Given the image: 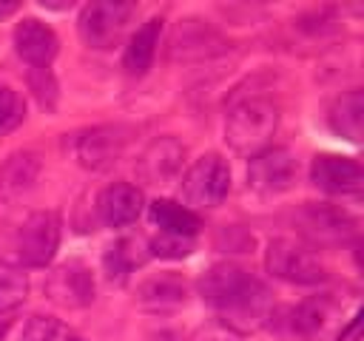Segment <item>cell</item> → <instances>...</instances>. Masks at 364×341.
Returning <instances> with one entry per match:
<instances>
[{"label": "cell", "instance_id": "obj_1", "mask_svg": "<svg viewBox=\"0 0 364 341\" xmlns=\"http://www.w3.org/2000/svg\"><path fill=\"white\" fill-rule=\"evenodd\" d=\"M199 296L225 315V324L239 332L262 327L270 315V293L264 281L239 264L222 261L208 267L199 278Z\"/></svg>", "mask_w": 364, "mask_h": 341}, {"label": "cell", "instance_id": "obj_2", "mask_svg": "<svg viewBox=\"0 0 364 341\" xmlns=\"http://www.w3.org/2000/svg\"><path fill=\"white\" fill-rule=\"evenodd\" d=\"M279 111L264 97H247L236 102L228 111L225 119V136L228 145L242 156H256L270 145V136L276 134Z\"/></svg>", "mask_w": 364, "mask_h": 341}, {"label": "cell", "instance_id": "obj_3", "mask_svg": "<svg viewBox=\"0 0 364 341\" xmlns=\"http://www.w3.org/2000/svg\"><path fill=\"white\" fill-rule=\"evenodd\" d=\"M134 14H136L134 3L97 0V3H88L80 11L77 28H80V37H82V43L88 48H100L102 51V48H111L114 43H119V37L128 28Z\"/></svg>", "mask_w": 364, "mask_h": 341}, {"label": "cell", "instance_id": "obj_4", "mask_svg": "<svg viewBox=\"0 0 364 341\" xmlns=\"http://www.w3.org/2000/svg\"><path fill=\"white\" fill-rule=\"evenodd\" d=\"M264 264L276 278L290 284H318L327 278V267L318 256L296 239H273L267 244Z\"/></svg>", "mask_w": 364, "mask_h": 341}, {"label": "cell", "instance_id": "obj_5", "mask_svg": "<svg viewBox=\"0 0 364 341\" xmlns=\"http://www.w3.org/2000/svg\"><path fill=\"white\" fill-rule=\"evenodd\" d=\"M60 244V219L54 210L31 213L14 233V256L23 267H46Z\"/></svg>", "mask_w": 364, "mask_h": 341}, {"label": "cell", "instance_id": "obj_6", "mask_svg": "<svg viewBox=\"0 0 364 341\" xmlns=\"http://www.w3.org/2000/svg\"><path fill=\"white\" fill-rule=\"evenodd\" d=\"M230 190V168L219 153L199 156L182 176V196L193 207H216Z\"/></svg>", "mask_w": 364, "mask_h": 341}, {"label": "cell", "instance_id": "obj_7", "mask_svg": "<svg viewBox=\"0 0 364 341\" xmlns=\"http://www.w3.org/2000/svg\"><path fill=\"white\" fill-rule=\"evenodd\" d=\"M128 125H97L74 136V156L88 170H105L111 168L131 142Z\"/></svg>", "mask_w": 364, "mask_h": 341}, {"label": "cell", "instance_id": "obj_8", "mask_svg": "<svg viewBox=\"0 0 364 341\" xmlns=\"http://www.w3.org/2000/svg\"><path fill=\"white\" fill-rule=\"evenodd\" d=\"M296 224L301 227L304 236H310L318 244H341V242L355 239L358 233L355 216L327 202H307L304 207H299Z\"/></svg>", "mask_w": 364, "mask_h": 341}, {"label": "cell", "instance_id": "obj_9", "mask_svg": "<svg viewBox=\"0 0 364 341\" xmlns=\"http://www.w3.org/2000/svg\"><path fill=\"white\" fill-rule=\"evenodd\" d=\"M225 48H228V43L213 26H208L205 20L188 17L173 26L171 43H168V57L173 63H199V60L219 57Z\"/></svg>", "mask_w": 364, "mask_h": 341}, {"label": "cell", "instance_id": "obj_10", "mask_svg": "<svg viewBox=\"0 0 364 341\" xmlns=\"http://www.w3.org/2000/svg\"><path fill=\"white\" fill-rule=\"evenodd\" d=\"M296 173H299V165L287 148H264L262 153L250 156L247 188H253L256 193H264V196L284 193L293 188Z\"/></svg>", "mask_w": 364, "mask_h": 341}, {"label": "cell", "instance_id": "obj_11", "mask_svg": "<svg viewBox=\"0 0 364 341\" xmlns=\"http://www.w3.org/2000/svg\"><path fill=\"white\" fill-rule=\"evenodd\" d=\"M43 290L54 304L68 307V310H80V307H88L94 301V276L82 261L71 259V261L57 264L46 276Z\"/></svg>", "mask_w": 364, "mask_h": 341}, {"label": "cell", "instance_id": "obj_12", "mask_svg": "<svg viewBox=\"0 0 364 341\" xmlns=\"http://www.w3.org/2000/svg\"><path fill=\"white\" fill-rule=\"evenodd\" d=\"M313 185L327 190V193H358L364 188V170L355 159L350 156H336V153H318L310 165Z\"/></svg>", "mask_w": 364, "mask_h": 341}, {"label": "cell", "instance_id": "obj_13", "mask_svg": "<svg viewBox=\"0 0 364 341\" xmlns=\"http://www.w3.org/2000/svg\"><path fill=\"white\" fill-rule=\"evenodd\" d=\"M182 159H185V145L173 136H159L139 153L136 173L148 185H168L182 170Z\"/></svg>", "mask_w": 364, "mask_h": 341}, {"label": "cell", "instance_id": "obj_14", "mask_svg": "<svg viewBox=\"0 0 364 341\" xmlns=\"http://www.w3.org/2000/svg\"><path fill=\"white\" fill-rule=\"evenodd\" d=\"M142 213V190L131 182H111L97 193V216L108 227H125Z\"/></svg>", "mask_w": 364, "mask_h": 341}, {"label": "cell", "instance_id": "obj_15", "mask_svg": "<svg viewBox=\"0 0 364 341\" xmlns=\"http://www.w3.org/2000/svg\"><path fill=\"white\" fill-rule=\"evenodd\" d=\"M14 48L31 68H48V63L57 57L60 40L51 26L26 17L23 23L14 26Z\"/></svg>", "mask_w": 364, "mask_h": 341}, {"label": "cell", "instance_id": "obj_16", "mask_svg": "<svg viewBox=\"0 0 364 341\" xmlns=\"http://www.w3.org/2000/svg\"><path fill=\"white\" fill-rule=\"evenodd\" d=\"M185 301H188V284H185V278H179L173 273L151 276L136 287V304L145 310H154V313L176 310Z\"/></svg>", "mask_w": 364, "mask_h": 341}, {"label": "cell", "instance_id": "obj_17", "mask_svg": "<svg viewBox=\"0 0 364 341\" xmlns=\"http://www.w3.org/2000/svg\"><path fill=\"white\" fill-rule=\"evenodd\" d=\"M148 242L142 236H119L117 242H111L102 253V267H105V276L117 284H125L128 276L145 264L148 259Z\"/></svg>", "mask_w": 364, "mask_h": 341}, {"label": "cell", "instance_id": "obj_18", "mask_svg": "<svg viewBox=\"0 0 364 341\" xmlns=\"http://www.w3.org/2000/svg\"><path fill=\"white\" fill-rule=\"evenodd\" d=\"M333 318H336V301L330 296H313L290 310L287 327H290V332H296L301 338H316L327 330V324Z\"/></svg>", "mask_w": 364, "mask_h": 341}, {"label": "cell", "instance_id": "obj_19", "mask_svg": "<svg viewBox=\"0 0 364 341\" xmlns=\"http://www.w3.org/2000/svg\"><path fill=\"white\" fill-rule=\"evenodd\" d=\"M159 34H162V20L159 17H151L145 20L128 40L125 45V54H122V68L134 77L145 74L154 63V54H156V45H159Z\"/></svg>", "mask_w": 364, "mask_h": 341}, {"label": "cell", "instance_id": "obj_20", "mask_svg": "<svg viewBox=\"0 0 364 341\" xmlns=\"http://www.w3.org/2000/svg\"><path fill=\"white\" fill-rule=\"evenodd\" d=\"M327 119H330V128L338 136H344L350 142H361V134H364V94L358 88H350L347 94H341L333 102Z\"/></svg>", "mask_w": 364, "mask_h": 341}, {"label": "cell", "instance_id": "obj_21", "mask_svg": "<svg viewBox=\"0 0 364 341\" xmlns=\"http://www.w3.org/2000/svg\"><path fill=\"white\" fill-rule=\"evenodd\" d=\"M148 213H151V222L159 227V233H173V236L193 239L202 227V219L191 207H185L179 202H171V199H154Z\"/></svg>", "mask_w": 364, "mask_h": 341}, {"label": "cell", "instance_id": "obj_22", "mask_svg": "<svg viewBox=\"0 0 364 341\" xmlns=\"http://www.w3.org/2000/svg\"><path fill=\"white\" fill-rule=\"evenodd\" d=\"M28 296V278L14 264H0V315L17 310Z\"/></svg>", "mask_w": 364, "mask_h": 341}, {"label": "cell", "instance_id": "obj_23", "mask_svg": "<svg viewBox=\"0 0 364 341\" xmlns=\"http://www.w3.org/2000/svg\"><path fill=\"white\" fill-rule=\"evenodd\" d=\"M20 341H71V332L63 321L51 315H31L23 327Z\"/></svg>", "mask_w": 364, "mask_h": 341}, {"label": "cell", "instance_id": "obj_24", "mask_svg": "<svg viewBox=\"0 0 364 341\" xmlns=\"http://www.w3.org/2000/svg\"><path fill=\"white\" fill-rule=\"evenodd\" d=\"M148 253L159 259H185L193 253V239L188 236H173V233H159L156 239L148 242Z\"/></svg>", "mask_w": 364, "mask_h": 341}, {"label": "cell", "instance_id": "obj_25", "mask_svg": "<svg viewBox=\"0 0 364 341\" xmlns=\"http://www.w3.org/2000/svg\"><path fill=\"white\" fill-rule=\"evenodd\" d=\"M23 114H26V105L20 94L9 85H0V134L17 128L23 122Z\"/></svg>", "mask_w": 364, "mask_h": 341}, {"label": "cell", "instance_id": "obj_26", "mask_svg": "<svg viewBox=\"0 0 364 341\" xmlns=\"http://www.w3.org/2000/svg\"><path fill=\"white\" fill-rule=\"evenodd\" d=\"M28 85L34 91V97L40 99L43 108H54V99H57V82L51 77L48 68H31L28 71Z\"/></svg>", "mask_w": 364, "mask_h": 341}, {"label": "cell", "instance_id": "obj_27", "mask_svg": "<svg viewBox=\"0 0 364 341\" xmlns=\"http://www.w3.org/2000/svg\"><path fill=\"white\" fill-rule=\"evenodd\" d=\"M11 11H17V3H14V0L0 3V17H6V14H11Z\"/></svg>", "mask_w": 364, "mask_h": 341}, {"label": "cell", "instance_id": "obj_28", "mask_svg": "<svg viewBox=\"0 0 364 341\" xmlns=\"http://www.w3.org/2000/svg\"><path fill=\"white\" fill-rule=\"evenodd\" d=\"M6 330H9V321H0V338L6 335Z\"/></svg>", "mask_w": 364, "mask_h": 341}, {"label": "cell", "instance_id": "obj_29", "mask_svg": "<svg viewBox=\"0 0 364 341\" xmlns=\"http://www.w3.org/2000/svg\"><path fill=\"white\" fill-rule=\"evenodd\" d=\"M71 341H77V338H71Z\"/></svg>", "mask_w": 364, "mask_h": 341}]
</instances>
